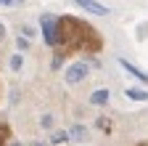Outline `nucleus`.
Returning a JSON list of instances; mask_svg holds the SVG:
<instances>
[{
	"mask_svg": "<svg viewBox=\"0 0 148 146\" xmlns=\"http://www.w3.org/2000/svg\"><path fill=\"white\" fill-rule=\"evenodd\" d=\"M5 138H8V130L5 125H0V146H5Z\"/></svg>",
	"mask_w": 148,
	"mask_h": 146,
	"instance_id": "ddd939ff",
	"label": "nucleus"
},
{
	"mask_svg": "<svg viewBox=\"0 0 148 146\" xmlns=\"http://www.w3.org/2000/svg\"><path fill=\"white\" fill-rule=\"evenodd\" d=\"M32 146H48V143H42V141H37V143H32Z\"/></svg>",
	"mask_w": 148,
	"mask_h": 146,
	"instance_id": "f3484780",
	"label": "nucleus"
},
{
	"mask_svg": "<svg viewBox=\"0 0 148 146\" xmlns=\"http://www.w3.org/2000/svg\"><path fill=\"white\" fill-rule=\"evenodd\" d=\"M16 45H18V51H29V40H27V37H18Z\"/></svg>",
	"mask_w": 148,
	"mask_h": 146,
	"instance_id": "f8f14e48",
	"label": "nucleus"
},
{
	"mask_svg": "<svg viewBox=\"0 0 148 146\" xmlns=\"http://www.w3.org/2000/svg\"><path fill=\"white\" fill-rule=\"evenodd\" d=\"M21 37H37V27H21Z\"/></svg>",
	"mask_w": 148,
	"mask_h": 146,
	"instance_id": "9b49d317",
	"label": "nucleus"
},
{
	"mask_svg": "<svg viewBox=\"0 0 148 146\" xmlns=\"http://www.w3.org/2000/svg\"><path fill=\"white\" fill-rule=\"evenodd\" d=\"M87 72H90V66H87L85 61H74V64H69V69H66V82H69V85L82 82V80L87 77Z\"/></svg>",
	"mask_w": 148,
	"mask_h": 146,
	"instance_id": "7ed1b4c3",
	"label": "nucleus"
},
{
	"mask_svg": "<svg viewBox=\"0 0 148 146\" xmlns=\"http://www.w3.org/2000/svg\"><path fill=\"white\" fill-rule=\"evenodd\" d=\"M40 29H42V37L50 48L61 45V29H58V19H56L53 13H45L40 19Z\"/></svg>",
	"mask_w": 148,
	"mask_h": 146,
	"instance_id": "f03ea898",
	"label": "nucleus"
},
{
	"mask_svg": "<svg viewBox=\"0 0 148 146\" xmlns=\"http://www.w3.org/2000/svg\"><path fill=\"white\" fill-rule=\"evenodd\" d=\"M69 138H71V141H77V143H85V141L90 138V130H87L85 125H74L71 130H69Z\"/></svg>",
	"mask_w": 148,
	"mask_h": 146,
	"instance_id": "39448f33",
	"label": "nucleus"
},
{
	"mask_svg": "<svg viewBox=\"0 0 148 146\" xmlns=\"http://www.w3.org/2000/svg\"><path fill=\"white\" fill-rule=\"evenodd\" d=\"M50 125H53V117L45 114V117H42V127H50Z\"/></svg>",
	"mask_w": 148,
	"mask_h": 146,
	"instance_id": "2eb2a0df",
	"label": "nucleus"
},
{
	"mask_svg": "<svg viewBox=\"0 0 148 146\" xmlns=\"http://www.w3.org/2000/svg\"><path fill=\"white\" fill-rule=\"evenodd\" d=\"M90 104H95V106H106V104H108V90H106V88L92 90V93H90Z\"/></svg>",
	"mask_w": 148,
	"mask_h": 146,
	"instance_id": "0eeeda50",
	"label": "nucleus"
},
{
	"mask_svg": "<svg viewBox=\"0 0 148 146\" xmlns=\"http://www.w3.org/2000/svg\"><path fill=\"white\" fill-rule=\"evenodd\" d=\"M119 64H122V69H127V72H130V75H132V77H138L140 82H148V75H145V72H143V69H138V66H132V64H130L127 59H119Z\"/></svg>",
	"mask_w": 148,
	"mask_h": 146,
	"instance_id": "423d86ee",
	"label": "nucleus"
},
{
	"mask_svg": "<svg viewBox=\"0 0 148 146\" xmlns=\"http://www.w3.org/2000/svg\"><path fill=\"white\" fill-rule=\"evenodd\" d=\"M21 64H24L21 53H13V56H11V69H13V72H18V69H21Z\"/></svg>",
	"mask_w": 148,
	"mask_h": 146,
	"instance_id": "1a4fd4ad",
	"label": "nucleus"
},
{
	"mask_svg": "<svg viewBox=\"0 0 148 146\" xmlns=\"http://www.w3.org/2000/svg\"><path fill=\"white\" fill-rule=\"evenodd\" d=\"M69 136L66 133H61V130H56V133H50V143H64Z\"/></svg>",
	"mask_w": 148,
	"mask_h": 146,
	"instance_id": "9d476101",
	"label": "nucleus"
},
{
	"mask_svg": "<svg viewBox=\"0 0 148 146\" xmlns=\"http://www.w3.org/2000/svg\"><path fill=\"white\" fill-rule=\"evenodd\" d=\"M61 61H64L61 56H53V69H58V66H61Z\"/></svg>",
	"mask_w": 148,
	"mask_h": 146,
	"instance_id": "dca6fc26",
	"label": "nucleus"
},
{
	"mask_svg": "<svg viewBox=\"0 0 148 146\" xmlns=\"http://www.w3.org/2000/svg\"><path fill=\"white\" fill-rule=\"evenodd\" d=\"M74 3L82 6V8H85V11H90V13H98V16H106V13H108V8H106V6H101L98 0H74Z\"/></svg>",
	"mask_w": 148,
	"mask_h": 146,
	"instance_id": "20e7f679",
	"label": "nucleus"
},
{
	"mask_svg": "<svg viewBox=\"0 0 148 146\" xmlns=\"http://www.w3.org/2000/svg\"><path fill=\"white\" fill-rule=\"evenodd\" d=\"M3 35H5V29H3V24H0V37H3Z\"/></svg>",
	"mask_w": 148,
	"mask_h": 146,
	"instance_id": "a211bd4d",
	"label": "nucleus"
},
{
	"mask_svg": "<svg viewBox=\"0 0 148 146\" xmlns=\"http://www.w3.org/2000/svg\"><path fill=\"white\" fill-rule=\"evenodd\" d=\"M13 3H16V6H21L24 0H0V6H13Z\"/></svg>",
	"mask_w": 148,
	"mask_h": 146,
	"instance_id": "4468645a",
	"label": "nucleus"
},
{
	"mask_svg": "<svg viewBox=\"0 0 148 146\" xmlns=\"http://www.w3.org/2000/svg\"><path fill=\"white\" fill-rule=\"evenodd\" d=\"M127 98H132V101H148V90H140V88H127Z\"/></svg>",
	"mask_w": 148,
	"mask_h": 146,
	"instance_id": "6e6552de",
	"label": "nucleus"
},
{
	"mask_svg": "<svg viewBox=\"0 0 148 146\" xmlns=\"http://www.w3.org/2000/svg\"><path fill=\"white\" fill-rule=\"evenodd\" d=\"M58 29H61V45H66V48H79V51H98L101 48V35L82 19L61 16Z\"/></svg>",
	"mask_w": 148,
	"mask_h": 146,
	"instance_id": "f257e3e1",
	"label": "nucleus"
},
{
	"mask_svg": "<svg viewBox=\"0 0 148 146\" xmlns=\"http://www.w3.org/2000/svg\"><path fill=\"white\" fill-rule=\"evenodd\" d=\"M13 146H21V143H13Z\"/></svg>",
	"mask_w": 148,
	"mask_h": 146,
	"instance_id": "6ab92c4d",
	"label": "nucleus"
}]
</instances>
